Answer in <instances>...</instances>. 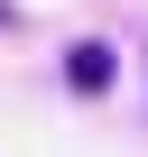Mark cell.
I'll use <instances>...</instances> for the list:
<instances>
[{
    "mask_svg": "<svg viewBox=\"0 0 148 157\" xmlns=\"http://www.w3.org/2000/svg\"><path fill=\"white\" fill-rule=\"evenodd\" d=\"M111 74H120V56H111L102 37H84V46H65V83H74V93H102Z\"/></svg>",
    "mask_w": 148,
    "mask_h": 157,
    "instance_id": "1",
    "label": "cell"
},
{
    "mask_svg": "<svg viewBox=\"0 0 148 157\" xmlns=\"http://www.w3.org/2000/svg\"><path fill=\"white\" fill-rule=\"evenodd\" d=\"M0 19H10V0H0Z\"/></svg>",
    "mask_w": 148,
    "mask_h": 157,
    "instance_id": "2",
    "label": "cell"
}]
</instances>
